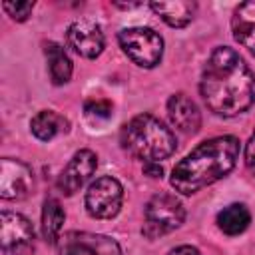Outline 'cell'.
<instances>
[{
  "instance_id": "ba28073f",
  "label": "cell",
  "mask_w": 255,
  "mask_h": 255,
  "mask_svg": "<svg viewBox=\"0 0 255 255\" xmlns=\"http://www.w3.org/2000/svg\"><path fill=\"white\" fill-rule=\"evenodd\" d=\"M60 255H122L118 241L110 235L68 231L60 237Z\"/></svg>"
},
{
  "instance_id": "7a4b0ae2",
  "label": "cell",
  "mask_w": 255,
  "mask_h": 255,
  "mask_svg": "<svg viewBox=\"0 0 255 255\" xmlns=\"http://www.w3.org/2000/svg\"><path fill=\"white\" fill-rule=\"evenodd\" d=\"M239 157V139L235 135H217L201 141L171 171V187L181 195H191L205 185L225 177Z\"/></svg>"
},
{
  "instance_id": "8fae6325",
  "label": "cell",
  "mask_w": 255,
  "mask_h": 255,
  "mask_svg": "<svg viewBox=\"0 0 255 255\" xmlns=\"http://www.w3.org/2000/svg\"><path fill=\"white\" fill-rule=\"evenodd\" d=\"M98 165V157L92 149H80L72 155V159L68 161V165L62 169L60 177H58V187L62 193L66 195H74L76 191H80V187L92 177V173L96 171Z\"/></svg>"
},
{
  "instance_id": "7c38bea8",
  "label": "cell",
  "mask_w": 255,
  "mask_h": 255,
  "mask_svg": "<svg viewBox=\"0 0 255 255\" xmlns=\"http://www.w3.org/2000/svg\"><path fill=\"white\" fill-rule=\"evenodd\" d=\"M167 118L171 126L183 133H195L201 126L199 108L185 94H173L167 100Z\"/></svg>"
},
{
  "instance_id": "30bf717a",
  "label": "cell",
  "mask_w": 255,
  "mask_h": 255,
  "mask_svg": "<svg viewBox=\"0 0 255 255\" xmlns=\"http://www.w3.org/2000/svg\"><path fill=\"white\" fill-rule=\"evenodd\" d=\"M68 46L82 58H98L106 46L102 28L92 20H76L66 30Z\"/></svg>"
},
{
  "instance_id": "5bb4252c",
  "label": "cell",
  "mask_w": 255,
  "mask_h": 255,
  "mask_svg": "<svg viewBox=\"0 0 255 255\" xmlns=\"http://www.w3.org/2000/svg\"><path fill=\"white\" fill-rule=\"evenodd\" d=\"M155 14L161 16V20L171 28H183L187 26L197 10V4L191 0H175V2H151L149 4Z\"/></svg>"
},
{
  "instance_id": "6da1fadb",
  "label": "cell",
  "mask_w": 255,
  "mask_h": 255,
  "mask_svg": "<svg viewBox=\"0 0 255 255\" xmlns=\"http://www.w3.org/2000/svg\"><path fill=\"white\" fill-rule=\"evenodd\" d=\"M199 92L215 116L235 118L255 102V74L233 48L219 46L201 70Z\"/></svg>"
},
{
  "instance_id": "ac0fdd59",
  "label": "cell",
  "mask_w": 255,
  "mask_h": 255,
  "mask_svg": "<svg viewBox=\"0 0 255 255\" xmlns=\"http://www.w3.org/2000/svg\"><path fill=\"white\" fill-rule=\"evenodd\" d=\"M64 219H66V213L62 209L60 201L54 197H48L44 201V209H42V235L48 243H56L60 239Z\"/></svg>"
},
{
  "instance_id": "7402d4cb",
  "label": "cell",
  "mask_w": 255,
  "mask_h": 255,
  "mask_svg": "<svg viewBox=\"0 0 255 255\" xmlns=\"http://www.w3.org/2000/svg\"><path fill=\"white\" fill-rule=\"evenodd\" d=\"M143 171H145L149 177H161V173H163V169H161V165H159L157 161L145 163V165H143Z\"/></svg>"
},
{
  "instance_id": "d6986e66",
  "label": "cell",
  "mask_w": 255,
  "mask_h": 255,
  "mask_svg": "<svg viewBox=\"0 0 255 255\" xmlns=\"http://www.w3.org/2000/svg\"><path fill=\"white\" fill-rule=\"evenodd\" d=\"M84 110L88 118H96V120H108L112 116V104L108 100H88Z\"/></svg>"
},
{
  "instance_id": "8992f818",
  "label": "cell",
  "mask_w": 255,
  "mask_h": 255,
  "mask_svg": "<svg viewBox=\"0 0 255 255\" xmlns=\"http://www.w3.org/2000/svg\"><path fill=\"white\" fill-rule=\"evenodd\" d=\"M124 201V187L122 183L112 177L104 175L90 183L86 191V209L96 219H112L118 215Z\"/></svg>"
},
{
  "instance_id": "e0dca14e",
  "label": "cell",
  "mask_w": 255,
  "mask_h": 255,
  "mask_svg": "<svg viewBox=\"0 0 255 255\" xmlns=\"http://www.w3.org/2000/svg\"><path fill=\"white\" fill-rule=\"evenodd\" d=\"M251 223V213L243 203H231L217 213V227L225 235H239Z\"/></svg>"
},
{
  "instance_id": "603a6c76",
  "label": "cell",
  "mask_w": 255,
  "mask_h": 255,
  "mask_svg": "<svg viewBox=\"0 0 255 255\" xmlns=\"http://www.w3.org/2000/svg\"><path fill=\"white\" fill-rule=\"evenodd\" d=\"M167 255H201V253L191 245H181V247H175L173 251H169Z\"/></svg>"
},
{
  "instance_id": "ffe728a7",
  "label": "cell",
  "mask_w": 255,
  "mask_h": 255,
  "mask_svg": "<svg viewBox=\"0 0 255 255\" xmlns=\"http://www.w3.org/2000/svg\"><path fill=\"white\" fill-rule=\"evenodd\" d=\"M2 8L6 10V14L12 18V20H26L34 8V2H2Z\"/></svg>"
},
{
  "instance_id": "44dd1931",
  "label": "cell",
  "mask_w": 255,
  "mask_h": 255,
  "mask_svg": "<svg viewBox=\"0 0 255 255\" xmlns=\"http://www.w3.org/2000/svg\"><path fill=\"white\" fill-rule=\"evenodd\" d=\"M245 163H247V167L255 169V131L245 145Z\"/></svg>"
},
{
  "instance_id": "3957f363",
  "label": "cell",
  "mask_w": 255,
  "mask_h": 255,
  "mask_svg": "<svg viewBox=\"0 0 255 255\" xmlns=\"http://www.w3.org/2000/svg\"><path fill=\"white\" fill-rule=\"evenodd\" d=\"M120 141L129 155L145 159V163L165 159L175 151L173 131L151 114H139L131 118L122 128Z\"/></svg>"
},
{
  "instance_id": "9a60e30c",
  "label": "cell",
  "mask_w": 255,
  "mask_h": 255,
  "mask_svg": "<svg viewBox=\"0 0 255 255\" xmlns=\"http://www.w3.org/2000/svg\"><path fill=\"white\" fill-rule=\"evenodd\" d=\"M68 128H70L68 120L62 114L54 112V110H42L30 122L32 133L42 141H48V139H52V137H56L60 133H66Z\"/></svg>"
},
{
  "instance_id": "52a82bcc",
  "label": "cell",
  "mask_w": 255,
  "mask_h": 255,
  "mask_svg": "<svg viewBox=\"0 0 255 255\" xmlns=\"http://www.w3.org/2000/svg\"><path fill=\"white\" fill-rule=\"evenodd\" d=\"M0 245L4 255H28L34 249L32 223L14 211L0 213Z\"/></svg>"
},
{
  "instance_id": "9c48e42d",
  "label": "cell",
  "mask_w": 255,
  "mask_h": 255,
  "mask_svg": "<svg viewBox=\"0 0 255 255\" xmlns=\"http://www.w3.org/2000/svg\"><path fill=\"white\" fill-rule=\"evenodd\" d=\"M34 189V173L20 159L4 157L0 161V197L8 201L26 199Z\"/></svg>"
},
{
  "instance_id": "2e32d148",
  "label": "cell",
  "mask_w": 255,
  "mask_h": 255,
  "mask_svg": "<svg viewBox=\"0 0 255 255\" xmlns=\"http://www.w3.org/2000/svg\"><path fill=\"white\" fill-rule=\"evenodd\" d=\"M46 60H48V72H50V78L56 86H62L66 84L70 78H72V60L68 58L66 50L56 44V42H48L46 48Z\"/></svg>"
},
{
  "instance_id": "277c9868",
  "label": "cell",
  "mask_w": 255,
  "mask_h": 255,
  "mask_svg": "<svg viewBox=\"0 0 255 255\" xmlns=\"http://www.w3.org/2000/svg\"><path fill=\"white\" fill-rule=\"evenodd\" d=\"M185 219V209L173 193H155L143 209V227L141 233L147 239L161 237L177 229Z\"/></svg>"
},
{
  "instance_id": "4fadbf2b",
  "label": "cell",
  "mask_w": 255,
  "mask_h": 255,
  "mask_svg": "<svg viewBox=\"0 0 255 255\" xmlns=\"http://www.w3.org/2000/svg\"><path fill=\"white\" fill-rule=\"evenodd\" d=\"M233 38L255 56V2H243L231 18Z\"/></svg>"
},
{
  "instance_id": "5b68a950",
  "label": "cell",
  "mask_w": 255,
  "mask_h": 255,
  "mask_svg": "<svg viewBox=\"0 0 255 255\" xmlns=\"http://www.w3.org/2000/svg\"><path fill=\"white\" fill-rule=\"evenodd\" d=\"M118 42L126 56L139 68H153L163 56V40L151 28H124Z\"/></svg>"
}]
</instances>
